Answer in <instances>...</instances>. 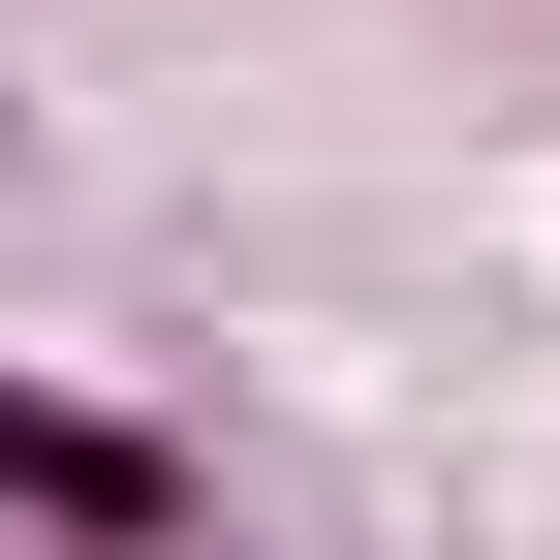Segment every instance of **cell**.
<instances>
[{"instance_id": "cell-1", "label": "cell", "mask_w": 560, "mask_h": 560, "mask_svg": "<svg viewBox=\"0 0 560 560\" xmlns=\"http://www.w3.org/2000/svg\"><path fill=\"white\" fill-rule=\"evenodd\" d=\"M0 499H62V529H156V467H125L94 405H0Z\"/></svg>"}]
</instances>
